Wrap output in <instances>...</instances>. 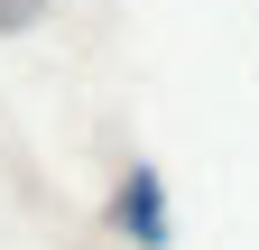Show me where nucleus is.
Listing matches in <instances>:
<instances>
[{"instance_id": "1", "label": "nucleus", "mask_w": 259, "mask_h": 250, "mask_svg": "<svg viewBox=\"0 0 259 250\" xmlns=\"http://www.w3.org/2000/svg\"><path fill=\"white\" fill-rule=\"evenodd\" d=\"M120 223H130V241H148V250L167 241V204H157V176H148V167L120 176Z\"/></svg>"}]
</instances>
